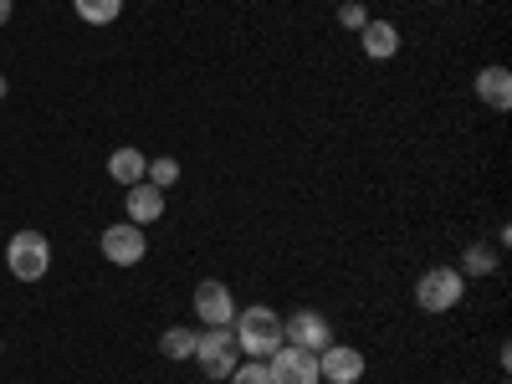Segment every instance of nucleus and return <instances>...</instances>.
Returning a JSON list of instances; mask_svg holds the SVG:
<instances>
[{
    "label": "nucleus",
    "mask_w": 512,
    "mask_h": 384,
    "mask_svg": "<svg viewBox=\"0 0 512 384\" xmlns=\"http://www.w3.org/2000/svg\"><path fill=\"white\" fill-rule=\"evenodd\" d=\"M236 344H241V354H251V359H272L277 349H282V318L267 308V303H251L246 313H236Z\"/></svg>",
    "instance_id": "1"
},
{
    "label": "nucleus",
    "mask_w": 512,
    "mask_h": 384,
    "mask_svg": "<svg viewBox=\"0 0 512 384\" xmlns=\"http://www.w3.org/2000/svg\"><path fill=\"white\" fill-rule=\"evenodd\" d=\"M6 267L16 282H41L52 272V241L41 231H16L11 246H6Z\"/></svg>",
    "instance_id": "2"
},
{
    "label": "nucleus",
    "mask_w": 512,
    "mask_h": 384,
    "mask_svg": "<svg viewBox=\"0 0 512 384\" xmlns=\"http://www.w3.org/2000/svg\"><path fill=\"white\" fill-rule=\"evenodd\" d=\"M236 354H241L236 328H205V333H195V359H200L205 379H231Z\"/></svg>",
    "instance_id": "3"
},
{
    "label": "nucleus",
    "mask_w": 512,
    "mask_h": 384,
    "mask_svg": "<svg viewBox=\"0 0 512 384\" xmlns=\"http://www.w3.org/2000/svg\"><path fill=\"white\" fill-rule=\"evenodd\" d=\"M461 292H466V277L456 267H431L415 282V303H420V313H451L461 303Z\"/></svg>",
    "instance_id": "4"
},
{
    "label": "nucleus",
    "mask_w": 512,
    "mask_h": 384,
    "mask_svg": "<svg viewBox=\"0 0 512 384\" xmlns=\"http://www.w3.org/2000/svg\"><path fill=\"white\" fill-rule=\"evenodd\" d=\"M282 344H292V349H308V354H323V349L333 344V328H328V318H323V313L303 308V313L282 318Z\"/></svg>",
    "instance_id": "5"
},
{
    "label": "nucleus",
    "mask_w": 512,
    "mask_h": 384,
    "mask_svg": "<svg viewBox=\"0 0 512 384\" xmlns=\"http://www.w3.org/2000/svg\"><path fill=\"white\" fill-rule=\"evenodd\" d=\"M103 256L113 267H139L144 262V251H149V236H144V226H134V221H118V226H108L103 231Z\"/></svg>",
    "instance_id": "6"
},
{
    "label": "nucleus",
    "mask_w": 512,
    "mask_h": 384,
    "mask_svg": "<svg viewBox=\"0 0 512 384\" xmlns=\"http://www.w3.org/2000/svg\"><path fill=\"white\" fill-rule=\"evenodd\" d=\"M195 318H200L205 328H231V323H236L231 287H226V282H216V277H205V282L195 287Z\"/></svg>",
    "instance_id": "7"
},
{
    "label": "nucleus",
    "mask_w": 512,
    "mask_h": 384,
    "mask_svg": "<svg viewBox=\"0 0 512 384\" xmlns=\"http://www.w3.org/2000/svg\"><path fill=\"white\" fill-rule=\"evenodd\" d=\"M267 369H272V384H318V354L292 349V344H282L267 359Z\"/></svg>",
    "instance_id": "8"
},
{
    "label": "nucleus",
    "mask_w": 512,
    "mask_h": 384,
    "mask_svg": "<svg viewBox=\"0 0 512 384\" xmlns=\"http://www.w3.org/2000/svg\"><path fill=\"white\" fill-rule=\"evenodd\" d=\"M318 379H328V384H359L364 379V354L349 349V344H328L318 354Z\"/></svg>",
    "instance_id": "9"
},
{
    "label": "nucleus",
    "mask_w": 512,
    "mask_h": 384,
    "mask_svg": "<svg viewBox=\"0 0 512 384\" xmlns=\"http://www.w3.org/2000/svg\"><path fill=\"white\" fill-rule=\"evenodd\" d=\"M123 205H128V221H134V226H154L164 216V190H154L149 180H139V185H128Z\"/></svg>",
    "instance_id": "10"
},
{
    "label": "nucleus",
    "mask_w": 512,
    "mask_h": 384,
    "mask_svg": "<svg viewBox=\"0 0 512 384\" xmlns=\"http://www.w3.org/2000/svg\"><path fill=\"white\" fill-rule=\"evenodd\" d=\"M359 47H364L369 62H390V57L400 52V31H395L390 21H374V16H369V26L359 31Z\"/></svg>",
    "instance_id": "11"
},
{
    "label": "nucleus",
    "mask_w": 512,
    "mask_h": 384,
    "mask_svg": "<svg viewBox=\"0 0 512 384\" xmlns=\"http://www.w3.org/2000/svg\"><path fill=\"white\" fill-rule=\"evenodd\" d=\"M477 98H482L487 108L507 113V108H512V72H507V67H482V72H477Z\"/></svg>",
    "instance_id": "12"
},
{
    "label": "nucleus",
    "mask_w": 512,
    "mask_h": 384,
    "mask_svg": "<svg viewBox=\"0 0 512 384\" xmlns=\"http://www.w3.org/2000/svg\"><path fill=\"white\" fill-rule=\"evenodd\" d=\"M144 169H149V154H144V149H128V144H123V149L108 154V175H113L118 185H139Z\"/></svg>",
    "instance_id": "13"
},
{
    "label": "nucleus",
    "mask_w": 512,
    "mask_h": 384,
    "mask_svg": "<svg viewBox=\"0 0 512 384\" xmlns=\"http://www.w3.org/2000/svg\"><path fill=\"white\" fill-rule=\"evenodd\" d=\"M72 11L82 26H113L123 16V0H72Z\"/></svg>",
    "instance_id": "14"
},
{
    "label": "nucleus",
    "mask_w": 512,
    "mask_h": 384,
    "mask_svg": "<svg viewBox=\"0 0 512 384\" xmlns=\"http://www.w3.org/2000/svg\"><path fill=\"white\" fill-rule=\"evenodd\" d=\"M159 354L164 359H195V328H164Z\"/></svg>",
    "instance_id": "15"
},
{
    "label": "nucleus",
    "mask_w": 512,
    "mask_h": 384,
    "mask_svg": "<svg viewBox=\"0 0 512 384\" xmlns=\"http://www.w3.org/2000/svg\"><path fill=\"white\" fill-rule=\"evenodd\" d=\"M456 272H461V277H487V272H497V251H492V246H466V256H461Z\"/></svg>",
    "instance_id": "16"
},
{
    "label": "nucleus",
    "mask_w": 512,
    "mask_h": 384,
    "mask_svg": "<svg viewBox=\"0 0 512 384\" xmlns=\"http://www.w3.org/2000/svg\"><path fill=\"white\" fill-rule=\"evenodd\" d=\"M144 180H149L154 190H169V185L180 180V159H169V154H154V159H149V169H144Z\"/></svg>",
    "instance_id": "17"
},
{
    "label": "nucleus",
    "mask_w": 512,
    "mask_h": 384,
    "mask_svg": "<svg viewBox=\"0 0 512 384\" xmlns=\"http://www.w3.org/2000/svg\"><path fill=\"white\" fill-rule=\"evenodd\" d=\"M231 384H272L267 359H246V364H236V369H231Z\"/></svg>",
    "instance_id": "18"
},
{
    "label": "nucleus",
    "mask_w": 512,
    "mask_h": 384,
    "mask_svg": "<svg viewBox=\"0 0 512 384\" xmlns=\"http://www.w3.org/2000/svg\"><path fill=\"white\" fill-rule=\"evenodd\" d=\"M338 26H349V31H364V26H369V11L359 6V0H344V6H338Z\"/></svg>",
    "instance_id": "19"
},
{
    "label": "nucleus",
    "mask_w": 512,
    "mask_h": 384,
    "mask_svg": "<svg viewBox=\"0 0 512 384\" xmlns=\"http://www.w3.org/2000/svg\"><path fill=\"white\" fill-rule=\"evenodd\" d=\"M11 11H16V0H0V26L11 21Z\"/></svg>",
    "instance_id": "20"
},
{
    "label": "nucleus",
    "mask_w": 512,
    "mask_h": 384,
    "mask_svg": "<svg viewBox=\"0 0 512 384\" xmlns=\"http://www.w3.org/2000/svg\"><path fill=\"white\" fill-rule=\"evenodd\" d=\"M6 93H11V82H6V77H0V98H6Z\"/></svg>",
    "instance_id": "21"
}]
</instances>
